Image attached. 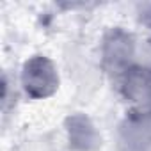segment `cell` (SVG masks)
I'll use <instances>...</instances> for the list:
<instances>
[{
  "label": "cell",
  "mask_w": 151,
  "mask_h": 151,
  "mask_svg": "<svg viewBox=\"0 0 151 151\" xmlns=\"http://www.w3.org/2000/svg\"><path fill=\"white\" fill-rule=\"evenodd\" d=\"M137 55H139V43L135 36L126 29L112 27L103 34L100 45L101 68L116 80L137 62Z\"/></svg>",
  "instance_id": "6da1fadb"
},
{
  "label": "cell",
  "mask_w": 151,
  "mask_h": 151,
  "mask_svg": "<svg viewBox=\"0 0 151 151\" xmlns=\"http://www.w3.org/2000/svg\"><path fill=\"white\" fill-rule=\"evenodd\" d=\"M20 86L32 100H46L59 89V71L53 60L46 55L29 57L20 71Z\"/></svg>",
  "instance_id": "7a4b0ae2"
},
{
  "label": "cell",
  "mask_w": 151,
  "mask_h": 151,
  "mask_svg": "<svg viewBox=\"0 0 151 151\" xmlns=\"http://www.w3.org/2000/svg\"><path fill=\"white\" fill-rule=\"evenodd\" d=\"M123 98L135 110H151V64L135 62L117 78Z\"/></svg>",
  "instance_id": "3957f363"
},
{
  "label": "cell",
  "mask_w": 151,
  "mask_h": 151,
  "mask_svg": "<svg viewBox=\"0 0 151 151\" xmlns=\"http://www.w3.org/2000/svg\"><path fill=\"white\" fill-rule=\"evenodd\" d=\"M119 151H151V110L132 109L117 133Z\"/></svg>",
  "instance_id": "277c9868"
},
{
  "label": "cell",
  "mask_w": 151,
  "mask_h": 151,
  "mask_svg": "<svg viewBox=\"0 0 151 151\" xmlns=\"http://www.w3.org/2000/svg\"><path fill=\"white\" fill-rule=\"evenodd\" d=\"M69 147L75 151H96L101 146V133L86 114H73L66 121Z\"/></svg>",
  "instance_id": "5b68a950"
},
{
  "label": "cell",
  "mask_w": 151,
  "mask_h": 151,
  "mask_svg": "<svg viewBox=\"0 0 151 151\" xmlns=\"http://www.w3.org/2000/svg\"><path fill=\"white\" fill-rule=\"evenodd\" d=\"M147 16H149V27H151V13H149V14H147Z\"/></svg>",
  "instance_id": "8992f818"
}]
</instances>
